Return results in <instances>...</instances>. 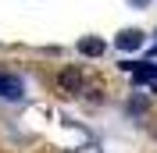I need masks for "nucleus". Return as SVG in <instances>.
I'll return each mask as SVG.
<instances>
[{"label": "nucleus", "mask_w": 157, "mask_h": 153, "mask_svg": "<svg viewBox=\"0 0 157 153\" xmlns=\"http://www.w3.org/2000/svg\"><path fill=\"white\" fill-rule=\"evenodd\" d=\"M25 96H29V86H25V78L14 75V71H0V103H25Z\"/></svg>", "instance_id": "1"}, {"label": "nucleus", "mask_w": 157, "mask_h": 153, "mask_svg": "<svg viewBox=\"0 0 157 153\" xmlns=\"http://www.w3.org/2000/svg\"><path fill=\"white\" fill-rule=\"evenodd\" d=\"M121 68L132 75L136 86H150V82H157V64H132V61H125Z\"/></svg>", "instance_id": "2"}, {"label": "nucleus", "mask_w": 157, "mask_h": 153, "mask_svg": "<svg viewBox=\"0 0 157 153\" xmlns=\"http://www.w3.org/2000/svg\"><path fill=\"white\" fill-rule=\"evenodd\" d=\"M57 86L64 93H82V68H64L57 75Z\"/></svg>", "instance_id": "3"}, {"label": "nucleus", "mask_w": 157, "mask_h": 153, "mask_svg": "<svg viewBox=\"0 0 157 153\" xmlns=\"http://www.w3.org/2000/svg\"><path fill=\"white\" fill-rule=\"evenodd\" d=\"M114 47L118 50H139V47H143V32H139V29H121L118 39H114Z\"/></svg>", "instance_id": "4"}, {"label": "nucleus", "mask_w": 157, "mask_h": 153, "mask_svg": "<svg viewBox=\"0 0 157 153\" xmlns=\"http://www.w3.org/2000/svg\"><path fill=\"white\" fill-rule=\"evenodd\" d=\"M104 50H107V43H104V39H97V36L78 39V54H82V57H100Z\"/></svg>", "instance_id": "5"}, {"label": "nucleus", "mask_w": 157, "mask_h": 153, "mask_svg": "<svg viewBox=\"0 0 157 153\" xmlns=\"http://www.w3.org/2000/svg\"><path fill=\"white\" fill-rule=\"evenodd\" d=\"M128 4H136V7H147V4H150V0H128Z\"/></svg>", "instance_id": "6"}, {"label": "nucleus", "mask_w": 157, "mask_h": 153, "mask_svg": "<svg viewBox=\"0 0 157 153\" xmlns=\"http://www.w3.org/2000/svg\"><path fill=\"white\" fill-rule=\"evenodd\" d=\"M150 54H154V57H157V43H154V47H150Z\"/></svg>", "instance_id": "7"}]
</instances>
